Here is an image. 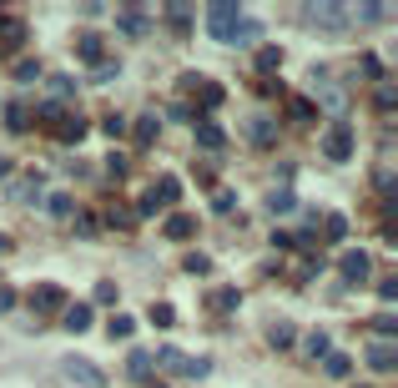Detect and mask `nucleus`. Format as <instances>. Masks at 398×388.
Masks as SVG:
<instances>
[{
	"instance_id": "15",
	"label": "nucleus",
	"mask_w": 398,
	"mask_h": 388,
	"mask_svg": "<svg viewBox=\"0 0 398 388\" xmlns=\"http://www.w3.org/2000/svg\"><path fill=\"white\" fill-rule=\"evenodd\" d=\"M61 318H66V328H71V333H86V328H91V308H86V303H76V308H66Z\"/></svg>"
},
{
	"instance_id": "18",
	"label": "nucleus",
	"mask_w": 398,
	"mask_h": 388,
	"mask_svg": "<svg viewBox=\"0 0 398 388\" xmlns=\"http://www.w3.org/2000/svg\"><path fill=\"white\" fill-rule=\"evenodd\" d=\"M157 137H161V121H157V116H152V111H146V116H141V121H136V141H141V146H152V141H157Z\"/></svg>"
},
{
	"instance_id": "26",
	"label": "nucleus",
	"mask_w": 398,
	"mask_h": 388,
	"mask_svg": "<svg viewBox=\"0 0 398 388\" xmlns=\"http://www.w3.org/2000/svg\"><path fill=\"white\" fill-rule=\"evenodd\" d=\"M197 141L202 146H222V126L217 121H197Z\"/></svg>"
},
{
	"instance_id": "31",
	"label": "nucleus",
	"mask_w": 398,
	"mask_h": 388,
	"mask_svg": "<svg viewBox=\"0 0 398 388\" xmlns=\"http://www.w3.org/2000/svg\"><path fill=\"white\" fill-rule=\"evenodd\" d=\"M308 353H312V358H328V353H333L328 333H312V338H308Z\"/></svg>"
},
{
	"instance_id": "5",
	"label": "nucleus",
	"mask_w": 398,
	"mask_h": 388,
	"mask_svg": "<svg viewBox=\"0 0 398 388\" xmlns=\"http://www.w3.org/2000/svg\"><path fill=\"white\" fill-rule=\"evenodd\" d=\"M61 303H66V293H61L56 283H35V288H31V308H35V313H56Z\"/></svg>"
},
{
	"instance_id": "11",
	"label": "nucleus",
	"mask_w": 398,
	"mask_h": 388,
	"mask_svg": "<svg viewBox=\"0 0 398 388\" xmlns=\"http://www.w3.org/2000/svg\"><path fill=\"white\" fill-rule=\"evenodd\" d=\"M116 26L127 31V36H141V31H146V10H141V6H121V10H116Z\"/></svg>"
},
{
	"instance_id": "4",
	"label": "nucleus",
	"mask_w": 398,
	"mask_h": 388,
	"mask_svg": "<svg viewBox=\"0 0 398 388\" xmlns=\"http://www.w3.org/2000/svg\"><path fill=\"white\" fill-rule=\"evenodd\" d=\"M323 152H328L333 162H348V157H353V132H348V126H328Z\"/></svg>"
},
{
	"instance_id": "48",
	"label": "nucleus",
	"mask_w": 398,
	"mask_h": 388,
	"mask_svg": "<svg viewBox=\"0 0 398 388\" xmlns=\"http://www.w3.org/2000/svg\"><path fill=\"white\" fill-rule=\"evenodd\" d=\"M6 247H10V237H0V252H6Z\"/></svg>"
},
{
	"instance_id": "34",
	"label": "nucleus",
	"mask_w": 398,
	"mask_h": 388,
	"mask_svg": "<svg viewBox=\"0 0 398 388\" xmlns=\"http://www.w3.org/2000/svg\"><path fill=\"white\" fill-rule=\"evenodd\" d=\"M132 328H136V323H132L127 313H121V318H111V338H132Z\"/></svg>"
},
{
	"instance_id": "16",
	"label": "nucleus",
	"mask_w": 398,
	"mask_h": 388,
	"mask_svg": "<svg viewBox=\"0 0 398 388\" xmlns=\"http://www.w3.org/2000/svg\"><path fill=\"white\" fill-rule=\"evenodd\" d=\"M247 132H253V141H257V146H272V141H278V126H272V121H262V116H253V121H247Z\"/></svg>"
},
{
	"instance_id": "20",
	"label": "nucleus",
	"mask_w": 398,
	"mask_h": 388,
	"mask_svg": "<svg viewBox=\"0 0 398 388\" xmlns=\"http://www.w3.org/2000/svg\"><path fill=\"white\" fill-rule=\"evenodd\" d=\"M287 121H298V126L312 121V101L308 96H287Z\"/></svg>"
},
{
	"instance_id": "9",
	"label": "nucleus",
	"mask_w": 398,
	"mask_h": 388,
	"mask_svg": "<svg viewBox=\"0 0 398 388\" xmlns=\"http://www.w3.org/2000/svg\"><path fill=\"white\" fill-rule=\"evenodd\" d=\"M363 358H368V368H379V373H393V368H398V353H393V343H373V348H368Z\"/></svg>"
},
{
	"instance_id": "41",
	"label": "nucleus",
	"mask_w": 398,
	"mask_h": 388,
	"mask_svg": "<svg viewBox=\"0 0 398 388\" xmlns=\"http://www.w3.org/2000/svg\"><path fill=\"white\" fill-rule=\"evenodd\" d=\"M212 207H217V212H232V207H237V197H232V192H217Z\"/></svg>"
},
{
	"instance_id": "47",
	"label": "nucleus",
	"mask_w": 398,
	"mask_h": 388,
	"mask_svg": "<svg viewBox=\"0 0 398 388\" xmlns=\"http://www.w3.org/2000/svg\"><path fill=\"white\" fill-rule=\"evenodd\" d=\"M6 171H10V157H0V177H6Z\"/></svg>"
},
{
	"instance_id": "36",
	"label": "nucleus",
	"mask_w": 398,
	"mask_h": 388,
	"mask_svg": "<svg viewBox=\"0 0 398 388\" xmlns=\"http://www.w3.org/2000/svg\"><path fill=\"white\" fill-rule=\"evenodd\" d=\"M388 15V6H358V20H368V26H373V20H383Z\"/></svg>"
},
{
	"instance_id": "35",
	"label": "nucleus",
	"mask_w": 398,
	"mask_h": 388,
	"mask_svg": "<svg viewBox=\"0 0 398 388\" xmlns=\"http://www.w3.org/2000/svg\"><path fill=\"white\" fill-rule=\"evenodd\" d=\"M40 76V61H20L15 66V81H35Z\"/></svg>"
},
{
	"instance_id": "45",
	"label": "nucleus",
	"mask_w": 398,
	"mask_h": 388,
	"mask_svg": "<svg viewBox=\"0 0 398 388\" xmlns=\"http://www.w3.org/2000/svg\"><path fill=\"white\" fill-rule=\"evenodd\" d=\"M217 308H237V288H222L217 293Z\"/></svg>"
},
{
	"instance_id": "10",
	"label": "nucleus",
	"mask_w": 398,
	"mask_h": 388,
	"mask_svg": "<svg viewBox=\"0 0 398 388\" xmlns=\"http://www.w3.org/2000/svg\"><path fill=\"white\" fill-rule=\"evenodd\" d=\"M186 363H192V358H186V353H177L172 343H166V348H157V353H152V368H172V373H186Z\"/></svg>"
},
{
	"instance_id": "43",
	"label": "nucleus",
	"mask_w": 398,
	"mask_h": 388,
	"mask_svg": "<svg viewBox=\"0 0 398 388\" xmlns=\"http://www.w3.org/2000/svg\"><path fill=\"white\" fill-rule=\"evenodd\" d=\"M106 171H111V177H121V171H127V157L111 152V157H106Z\"/></svg>"
},
{
	"instance_id": "13",
	"label": "nucleus",
	"mask_w": 398,
	"mask_h": 388,
	"mask_svg": "<svg viewBox=\"0 0 398 388\" xmlns=\"http://www.w3.org/2000/svg\"><path fill=\"white\" fill-rule=\"evenodd\" d=\"M76 51H81V61L101 66V36H96V31H81V36H76Z\"/></svg>"
},
{
	"instance_id": "12",
	"label": "nucleus",
	"mask_w": 398,
	"mask_h": 388,
	"mask_svg": "<svg viewBox=\"0 0 398 388\" xmlns=\"http://www.w3.org/2000/svg\"><path fill=\"white\" fill-rule=\"evenodd\" d=\"M81 137H86V121H81V116H61V126H56V141H61V146H76Z\"/></svg>"
},
{
	"instance_id": "42",
	"label": "nucleus",
	"mask_w": 398,
	"mask_h": 388,
	"mask_svg": "<svg viewBox=\"0 0 398 388\" xmlns=\"http://www.w3.org/2000/svg\"><path fill=\"white\" fill-rule=\"evenodd\" d=\"M166 15H172L177 26H186V20H192V6H166Z\"/></svg>"
},
{
	"instance_id": "1",
	"label": "nucleus",
	"mask_w": 398,
	"mask_h": 388,
	"mask_svg": "<svg viewBox=\"0 0 398 388\" xmlns=\"http://www.w3.org/2000/svg\"><path fill=\"white\" fill-rule=\"evenodd\" d=\"M242 6H232V0H217V6H207V31H212L217 40H253L257 26L253 20H237Z\"/></svg>"
},
{
	"instance_id": "27",
	"label": "nucleus",
	"mask_w": 398,
	"mask_h": 388,
	"mask_svg": "<svg viewBox=\"0 0 398 388\" xmlns=\"http://www.w3.org/2000/svg\"><path fill=\"white\" fill-rule=\"evenodd\" d=\"M127 373H132V378H146V373H152V353H141V348H136V353L127 358Z\"/></svg>"
},
{
	"instance_id": "40",
	"label": "nucleus",
	"mask_w": 398,
	"mask_h": 388,
	"mask_svg": "<svg viewBox=\"0 0 398 388\" xmlns=\"http://www.w3.org/2000/svg\"><path fill=\"white\" fill-rule=\"evenodd\" d=\"M267 202H272V212H287V207H292V192H272Z\"/></svg>"
},
{
	"instance_id": "37",
	"label": "nucleus",
	"mask_w": 398,
	"mask_h": 388,
	"mask_svg": "<svg viewBox=\"0 0 398 388\" xmlns=\"http://www.w3.org/2000/svg\"><path fill=\"white\" fill-rule=\"evenodd\" d=\"M116 76V61H101V66H91V81H111Z\"/></svg>"
},
{
	"instance_id": "24",
	"label": "nucleus",
	"mask_w": 398,
	"mask_h": 388,
	"mask_svg": "<svg viewBox=\"0 0 398 388\" xmlns=\"http://www.w3.org/2000/svg\"><path fill=\"white\" fill-rule=\"evenodd\" d=\"M267 343H272V348H292V323H272Z\"/></svg>"
},
{
	"instance_id": "28",
	"label": "nucleus",
	"mask_w": 398,
	"mask_h": 388,
	"mask_svg": "<svg viewBox=\"0 0 398 388\" xmlns=\"http://www.w3.org/2000/svg\"><path fill=\"white\" fill-rule=\"evenodd\" d=\"M278 66H282V51L278 46H262L257 51V71H278Z\"/></svg>"
},
{
	"instance_id": "44",
	"label": "nucleus",
	"mask_w": 398,
	"mask_h": 388,
	"mask_svg": "<svg viewBox=\"0 0 398 388\" xmlns=\"http://www.w3.org/2000/svg\"><path fill=\"white\" fill-rule=\"evenodd\" d=\"M172 318H177V313L166 308V303H157V308H152V323H161V328H166V323H172Z\"/></svg>"
},
{
	"instance_id": "30",
	"label": "nucleus",
	"mask_w": 398,
	"mask_h": 388,
	"mask_svg": "<svg viewBox=\"0 0 398 388\" xmlns=\"http://www.w3.org/2000/svg\"><path fill=\"white\" fill-rule=\"evenodd\" d=\"M202 106H207V111L222 106V86H217V81H202Z\"/></svg>"
},
{
	"instance_id": "21",
	"label": "nucleus",
	"mask_w": 398,
	"mask_h": 388,
	"mask_svg": "<svg viewBox=\"0 0 398 388\" xmlns=\"http://www.w3.org/2000/svg\"><path fill=\"white\" fill-rule=\"evenodd\" d=\"M6 126H10V132H26V126H31V111H26L20 101H10V106H6Z\"/></svg>"
},
{
	"instance_id": "38",
	"label": "nucleus",
	"mask_w": 398,
	"mask_h": 388,
	"mask_svg": "<svg viewBox=\"0 0 398 388\" xmlns=\"http://www.w3.org/2000/svg\"><path fill=\"white\" fill-rule=\"evenodd\" d=\"M373 328H379V333H398V318L393 313H379V318H373Z\"/></svg>"
},
{
	"instance_id": "19",
	"label": "nucleus",
	"mask_w": 398,
	"mask_h": 388,
	"mask_svg": "<svg viewBox=\"0 0 398 388\" xmlns=\"http://www.w3.org/2000/svg\"><path fill=\"white\" fill-rule=\"evenodd\" d=\"M192 232H197V222H192V217H166V237H172V242H186Z\"/></svg>"
},
{
	"instance_id": "22",
	"label": "nucleus",
	"mask_w": 398,
	"mask_h": 388,
	"mask_svg": "<svg viewBox=\"0 0 398 388\" xmlns=\"http://www.w3.org/2000/svg\"><path fill=\"white\" fill-rule=\"evenodd\" d=\"M35 121L56 132V126H61V101H40V106H35Z\"/></svg>"
},
{
	"instance_id": "32",
	"label": "nucleus",
	"mask_w": 398,
	"mask_h": 388,
	"mask_svg": "<svg viewBox=\"0 0 398 388\" xmlns=\"http://www.w3.org/2000/svg\"><path fill=\"white\" fill-rule=\"evenodd\" d=\"M323 106H328L333 116H343V111H348V96H343V91H323Z\"/></svg>"
},
{
	"instance_id": "14",
	"label": "nucleus",
	"mask_w": 398,
	"mask_h": 388,
	"mask_svg": "<svg viewBox=\"0 0 398 388\" xmlns=\"http://www.w3.org/2000/svg\"><path fill=\"white\" fill-rule=\"evenodd\" d=\"M152 197H157V207H172V202L182 197V182H177V177H161V182L152 187Z\"/></svg>"
},
{
	"instance_id": "23",
	"label": "nucleus",
	"mask_w": 398,
	"mask_h": 388,
	"mask_svg": "<svg viewBox=\"0 0 398 388\" xmlns=\"http://www.w3.org/2000/svg\"><path fill=\"white\" fill-rule=\"evenodd\" d=\"M182 267L192 272V277H207V272H212V257H202V252H186V257H182Z\"/></svg>"
},
{
	"instance_id": "17",
	"label": "nucleus",
	"mask_w": 398,
	"mask_h": 388,
	"mask_svg": "<svg viewBox=\"0 0 398 388\" xmlns=\"http://www.w3.org/2000/svg\"><path fill=\"white\" fill-rule=\"evenodd\" d=\"M323 373H328V378H348V373H353V358H348V353H328V358H323Z\"/></svg>"
},
{
	"instance_id": "8",
	"label": "nucleus",
	"mask_w": 398,
	"mask_h": 388,
	"mask_svg": "<svg viewBox=\"0 0 398 388\" xmlns=\"http://www.w3.org/2000/svg\"><path fill=\"white\" fill-rule=\"evenodd\" d=\"M40 192H46V177H40V171H26V177L10 187V197L15 202H40Z\"/></svg>"
},
{
	"instance_id": "7",
	"label": "nucleus",
	"mask_w": 398,
	"mask_h": 388,
	"mask_svg": "<svg viewBox=\"0 0 398 388\" xmlns=\"http://www.w3.org/2000/svg\"><path fill=\"white\" fill-rule=\"evenodd\" d=\"M338 267H343V277H353V283H363V277L373 272V263H368V252H363V247L343 252V257H338Z\"/></svg>"
},
{
	"instance_id": "29",
	"label": "nucleus",
	"mask_w": 398,
	"mask_h": 388,
	"mask_svg": "<svg viewBox=\"0 0 398 388\" xmlns=\"http://www.w3.org/2000/svg\"><path fill=\"white\" fill-rule=\"evenodd\" d=\"M323 232L333 237V242H343V237H348V217H338V212H333V217L323 222Z\"/></svg>"
},
{
	"instance_id": "33",
	"label": "nucleus",
	"mask_w": 398,
	"mask_h": 388,
	"mask_svg": "<svg viewBox=\"0 0 398 388\" xmlns=\"http://www.w3.org/2000/svg\"><path fill=\"white\" fill-rule=\"evenodd\" d=\"M71 96V76H51V101H66Z\"/></svg>"
},
{
	"instance_id": "39",
	"label": "nucleus",
	"mask_w": 398,
	"mask_h": 388,
	"mask_svg": "<svg viewBox=\"0 0 398 388\" xmlns=\"http://www.w3.org/2000/svg\"><path fill=\"white\" fill-rule=\"evenodd\" d=\"M136 217H157V197H152V192H146V197L136 202Z\"/></svg>"
},
{
	"instance_id": "6",
	"label": "nucleus",
	"mask_w": 398,
	"mask_h": 388,
	"mask_svg": "<svg viewBox=\"0 0 398 388\" xmlns=\"http://www.w3.org/2000/svg\"><path fill=\"white\" fill-rule=\"evenodd\" d=\"M20 46H26V20L0 15V51H20Z\"/></svg>"
},
{
	"instance_id": "3",
	"label": "nucleus",
	"mask_w": 398,
	"mask_h": 388,
	"mask_svg": "<svg viewBox=\"0 0 398 388\" xmlns=\"http://www.w3.org/2000/svg\"><path fill=\"white\" fill-rule=\"evenodd\" d=\"M61 373H66L76 388H106V373L96 368V363H86V358H76V353H66L61 358Z\"/></svg>"
},
{
	"instance_id": "2",
	"label": "nucleus",
	"mask_w": 398,
	"mask_h": 388,
	"mask_svg": "<svg viewBox=\"0 0 398 388\" xmlns=\"http://www.w3.org/2000/svg\"><path fill=\"white\" fill-rule=\"evenodd\" d=\"M303 26H312V31H333V36H338V31L348 26V6H303Z\"/></svg>"
},
{
	"instance_id": "46",
	"label": "nucleus",
	"mask_w": 398,
	"mask_h": 388,
	"mask_svg": "<svg viewBox=\"0 0 398 388\" xmlns=\"http://www.w3.org/2000/svg\"><path fill=\"white\" fill-rule=\"evenodd\" d=\"M10 308H15V293H10V288H0V313H10Z\"/></svg>"
},
{
	"instance_id": "25",
	"label": "nucleus",
	"mask_w": 398,
	"mask_h": 388,
	"mask_svg": "<svg viewBox=\"0 0 398 388\" xmlns=\"http://www.w3.org/2000/svg\"><path fill=\"white\" fill-rule=\"evenodd\" d=\"M71 197H66V192H51V197H46V212H51V217H71Z\"/></svg>"
}]
</instances>
